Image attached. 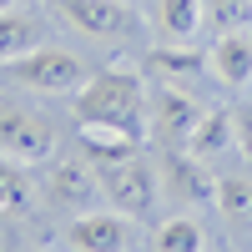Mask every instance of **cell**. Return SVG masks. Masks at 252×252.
I'll use <instances>...</instances> for the list:
<instances>
[{"mask_svg":"<svg viewBox=\"0 0 252 252\" xmlns=\"http://www.w3.org/2000/svg\"><path fill=\"white\" fill-rule=\"evenodd\" d=\"M76 121H111L146 136V86L136 71H96L76 91Z\"/></svg>","mask_w":252,"mask_h":252,"instance_id":"1","label":"cell"},{"mask_svg":"<svg viewBox=\"0 0 252 252\" xmlns=\"http://www.w3.org/2000/svg\"><path fill=\"white\" fill-rule=\"evenodd\" d=\"M96 182H101V197L111 202V212H121V217H152V207L161 197L157 161H146V157L96 166Z\"/></svg>","mask_w":252,"mask_h":252,"instance_id":"2","label":"cell"},{"mask_svg":"<svg viewBox=\"0 0 252 252\" xmlns=\"http://www.w3.org/2000/svg\"><path fill=\"white\" fill-rule=\"evenodd\" d=\"M56 121H46L40 111L31 106H15V101L0 96V157H10V161H51L56 157Z\"/></svg>","mask_w":252,"mask_h":252,"instance_id":"3","label":"cell"},{"mask_svg":"<svg viewBox=\"0 0 252 252\" xmlns=\"http://www.w3.org/2000/svg\"><path fill=\"white\" fill-rule=\"evenodd\" d=\"M10 76H15L26 91L61 96V91H81V81H86V66H81V56H71V51L35 46V51H26V56H15V61H10Z\"/></svg>","mask_w":252,"mask_h":252,"instance_id":"4","label":"cell"},{"mask_svg":"<svg viewBox=\"0 0 252 252\" xmlns=\"http://www.w3.org/2000/svg\"><path fill=\"white\" fill-rule=\"evenodd\" d=\"M157 177H161V197H172L177 207H207L217 202V177L202 157H192L187 146H172V152L157 157Z\"/></svg>","mask_w":252,"mask_h":252,"instance_id":"5","label":"cell"},{"mask_svg":"<svg viewBox=\"0 0 252 252\" xmlns=\"http://www.w3.org/2000/svg\"><path fill=\"white\" fill-rule=\"evenodd\" d=\"M51 10L66 20L71 31L101 35V40L141 31V15H136V5H126V0H51Z\"/></svg>","mask_w":252,"mask_h":252,"instance_id":"6","label":"cell"},{"mask_svg":"<svg viewBox=\"0 0 252 252\" xmlns=\"http://www.w3.org/2000/svg\"><path fill=\"white\" fill-rule=\"evenodd\" d=\"M146 121H152V141L161 146V152H172V146H187V141H192L197 121H202V106H197L187 91H177L172 81H166V86H157Z\"/></svg>","mask_w":252,"mask_h":252,"instance_id":"7","label":"cell"},{"mask_svg":"<svg viewBox=\"0 0 252 252\" xmlns=\"http://www.w3.org/2000/svg\"><path fill=\"white\" fill-rule=\"evenodd\" d=\"M131 217H121V212H81V217H71V232H66V242L76 247V252H126L131 247V227H126Z\"/></svg>","mask_w":252,"mask_h":252,"instance_id":"8","label":"cell"},{"mask_svg":"<svg viewBox=\"0 0 252 252\" xmlns=\"http://www.w3.org/2000/svg\"><path fill=\"white\" fill-rule=\"evenodd\" d=\"M76 136H81V152L96 166H111V161H131L141 152V136L126 131V126H111V121H76Z\"/></svg>","mask_w":252,"mask_h":252,"instance_id":"9","label":"cell"},{"mask_svg":"<svg viewBox=\"0 0 252 252\" xmlns=\"http://www.w3.org/2000/svg\"><path fill=\"white\" fill-rule=\"evenodd\" d=\"M96 197H101V182H96L81 161H61L56 172H51V182H46V202L61 207V212H71V217L91 212Z\"/></svg>","mask_w":252,"mask_h":252,"instance_id":"10","label":"cell"},{"mask_svg":"<svg viewBox=\"0 0 252 252\" xmlns=\"http://www.w3.org/2000/svg\"><path fill=\"white\" fill-rule=\"evenodd\" d=\"M152 31L166 46H187L202 31V0H152Z\"/></svg>","mask_w":252,"mask_h":252,"instance_id":"11","label":"cell"},{"mask_svg":"<svg viewBox=\"0 0 252 252\" xmlns=\"http://www.w3.org/2000/svg\"><path fill=\"white\" fill-rule=\"evenodd\" d=\"M207 66L217 71L222 86H247V81H252V40H247L242 31H227L217 46H212Z\"/></svg>","mask_w":252,"mask_h":252,"instance_id":"12","label":"cell"},{"mask_svg":"<svg viewBox=\"0 0 252 252\" xmlns=\"http://www.w3.org/2000/svg\"><path fill=\"white\" fill-rule=\"evenodd\" d=\"M40 40H46V31H40L35 15H26V10H0V66H10L15 56L35 51Z\"/></svg>","mask_w":252,"mask_h":252,"instance_id":"13","label":"cell"},{"mask_svg":"<svg viewBox=\"0 0 252 252\" xmlns=\"http://www.w3.org/2000/svg\"><path fill=\"white\" fill-rule=\"evenodd\" d=\"M227 146H232V111H227V106L202 111V121H197L192 141H187V152H192V157H202V161H212L217 152H227Z\"/></svg>","mask_w":252,"mask_h":252,"instance_id":"14","label":"cell"},{"mask_svg":"<svg viewBox=\"0 0 252 252\" xmlns=\"http://www.w3.org/2000/svg\"><path fill=\"white\" fill-rule=\"evenodd\" d=\"M152 252H207V232H202L197 217H182V212H177V217L157 222Z\"/></svg>","mask_w":252,"mask_h":252,"instance_id":"15","label":"cell"},{"mask_svg":"<svg viewBox=\"0 0 252 252\" xmlns=\"http://www.w3.org/2000/svg\"><path fill=\"white\" fill-rule=\"evenodd\" d=\"M146 71L161 76V81L197 76V71H207V56L192 51V46H152V51H146Z\"/></svg>","mask_w":252,"mask_h":252,"instance_id":"16","label":"cell"},{"mask_svg":"<svg viewBox=\"0 0 252 252\" xmlns=\"http://www.w3.org/2000/svg\"><path fill=\"white\" fill-rule=\"evenodd\" d=\"M31 202H35V182L26 161L0 157V212H31Z\"/></svg>","mask_w":252,"mask_h":252,"instance_id":"17","label":"cell"},{"mask_svg":"<svg viewBox=\"0 0 252 252\" xmlns=\"http://www.w3.org/2000/svg\"><path fill=\"white\" fill-rule=\"evenodd\" d=\"M217 207L227 222H252V177H217Z\"/></svg>","mask_w":252,"mask_h":252,"instance_id":"18","label":"cell"},{"mask_svg":"<svg viewBox=\"0 0 252 252\" xmlns=\"http://www.w3.org/2000/svg\"><path fill=\"white\" fill-rule=\"evenodd\" d=\"M202 20L217 31H242L252 26V0H202Z\"/></svg>","mask_w":252,"mask_h":252,"instance_id":"19","label":"cell"},{"mask_svg":"<svg viewBox=\"0 0 252 252\" xmlns=\"http://www.w3.org/2000/svg\"><path fill=\"white\" fill-rule=\"evenodd\" d=\"M232 146L252 161V106H237L232 111Z\"/></svg>","mask_w":252,"mask_h":252,"instance_id":"20","label":"cell"},{"mask_svg":"<svg viewBox=\"0 0 252 252\" xmlns=\"http://www.w3.org/2000/svg\"><path fill=\"white\" fill-rule=\"evenodd\" d=\"M20 5H31V0H0V10H20Z\"/></svg>","mask_w":252,"mask_h":252,"instance_id":"21","label":"cell"},{"mask_svg":"<svg viewBox=\"0 0 252 252\" xmlns=\"http://www.w3.org/2000/svg\"><path fill=\"white\" fill-rule=\"evenodd\" d=\"M126 5H136V0H126Z\"/></svg>","mask_w":252,"mask_h":252,"instance_id":"22","label":"cell"}]
</instances>
